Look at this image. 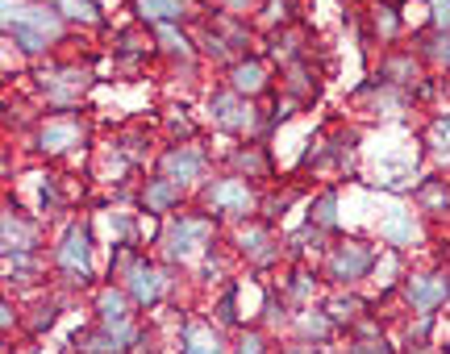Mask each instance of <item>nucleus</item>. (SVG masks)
<instances>
[{"label":"nucleus","instance_id":"nucleus-3","mask_svg":"<svg viewBox=\"0 0 450 354\" xmlns=\"http://www.w3.org/2000/svg\"><path fill=\"white\" fill-rule=\"evenodd\" d=\"M330 267H334V280H359V275L371 267V250L351 242V246H342V250L334 255V263H330Z\"/></svg>","mask_w":450,"mask_h":354},{"label":"nucleus","instance_id":"nucleus-4","mask_svg":"<svg viewBox=\"0 0 450 354\" xmlns=\"http://www.w3.org/2000/svg\"><path fill=\"white\" fill-rule=\"evenodd\" d=\"M209 204L213 209H234V213H246L250 209V188L242 179H221L213 192H209Z\"/></svg>","mask_w":450,"mask_h":354},{"label":"nucleus","instance_id":"nucleus-2","mask_svg":"<svg viewBox=\"0 0 450 354\" xmlns=\"http://www.w3.org/2000/svg\"><path fill=\"white\" fill-rule=\"evenodd\" d=\"M163 171L179 184V179H196L200 171H204V154L200 150H192V146H179V150H171L167 159H163Z\"/></svg>","mask_w":450,"mask_h":354},{"label":"nucleus","instance_id":"nucleus-13","mask_svg":"<svg viewBox=\"0 0 450 354\" xmlns=\"http://www.w3.org/2000/svg\"><path fill=\"white\" fill-rule=\"evenodd\" d=\"M100 313H104V321L121 325V321H125V300H121L117 292H104V296H100Z\"/></svg>","mask_w":450,"mask_h":354},{"label":"nucleus","instance_id":"nucleus-5","mask_svg":"<svg viewBox=\"0 0 450 354\" xmlns=\"http://www.w3.org/2000/svg\"><path fill=\"white\" fill-rule=\"evenodd\" d=\"M58 263L71 275H88V234L83 230H71L67 234V242L58 246Z\"/></svg>","mask_w":450,"mask_h":354},{"label":"nucleus","instance_id":"nucleus-15","mask_svg":"<svg viewBox=\"0 0 450 354\" xmlns=\"http://www.w3.org/2000/svg\"><path fill=\"white\" fill-rule=\"evenodd\" d=\"M63 8H67V17H79V21H96V8H92V0H63Z\"/></svg>","mask_w":450,"mask_h":354},{"label":"nucleus","instance_id":"nucleus-19","mask_svg":"<svg viewBox=\"0 0 450 354\" xmlns=\"http://www.w3.org/2000/svg\"><path fill=\"white\" fill-rule=\"evenodd\" d=\"M163 42H167L171 50H184V38H175V29H171V25H163Z\"/></svg>","mask_w":450,"mask_h":354},{"label":"nucleus","instance_id":"nucleus-17","mask_svg":"<svg viewBox=\"0 0 450 354\" xmlns=\"http://www.w3.org/2000/svg\"><path fill=\"white\" fill-rule=\"evenodd\" d=\"M434 21L438 25H450V0H434Z\"/></svg>","mask_w":450,"mask_h":354},{"label":"nucleus","instance_id":"nucleus-21","mask_svg":"<svg viewBox=\"0 0 450 354\" xmlns=\"http://www.w3.org/2000/svg\"><path fill=\"white\" fill-rule=\"evenodd\" d=\"M238 354H259V338H246V342H242V351Z\"/></svg>","mask_w":450,"mask_h":354},{"label":"nucleus","instance_id":"nucleus-14","mask_svg":"<svg viewBox=\"0 0 450 354\" xmlns=\"http://www.w3.org/2000/svg\"><path fill=\"white\" fill-rule=\"evenodd\" d=\"M13 38H17V42H21L25 50H42V42H46V38H42L38 29H25V25H13Z\"/></svg>","mask_w":450,"mask_h":354},{"label":"nucleus","instance_id":"nucleus-7","mask_svg":"<svg viewBox=\"0 0 450 354\" xmlns=\"http://www.w3.org/2000/svg\"><path fill=\"white\" fill-rule=\"evenodd\" d=\"M213 117H217L221 125H246L250 108H246L238 96H213Z\"/></svg>","mask_w":450,"mask_h":354},{"label":"nucleus","instance_id":"nucleus-10","mask_svg":"<svg viewBox=\"0 0 450 354\" xmlns=\"http://www.w3.org/2000/svg\"><path fill=\"white\" fill-rule=\"evenodd\" d=\"M175 200H179V184H175V179H159V184L146 188V204H150V209H167V204H175Z\"/></svg>","mask_w":450,"mask_h":354},{"label":"nucleus","instance_id":"nucleus-6","mask_svg":"<svg viewBox=\"0 0 450 354\" xmlns=\"http://www.w3.org/2000/svg\"><path fill=\"white\" fill-rule=\"evenodd\" d=\"M409 300H413V309L417 313H430V309H438L442 300H447V280H413L409 284Z\"/></svg>","mask_w":450,"mask_h":354},{"label":"nucleus","instance_id":"nucleus-18","mask_svg":"<svg viewBox=\"0 0 450 354\" xmlns=\"http://www.w3.org/2000/svg\"><path fill=\"white\" fill-rule=\"evenodd\" d=\"M317 217H321V225H334V196L321 200V213H317Z\"/></svg>","mask_w":450,"mask_h":354},{"label":"nucleus","instance_id":"nucleus-9","mask_svg":"<svg viewBox=\"0 0 450 354\" xmlns=\"http://www.w3.org/2000/svg\"><path fill=\"white\" fill-rule=\"evenodd\" d=\"M267 83V71L259 67V63H242V67H234V88L238 92H259Z\"/></svg>","mask_w":450,"mask_h":354},{"label":"nucleus","instance_id":"nucleus-20","mask_svg":"<svg viewBox=\"0 0 450 354\" xmlns=\"http://www.w3.org/2000/svg\"><path fill=\"white\" fill-rule=\"evenodd\" d=\"M184 354H221V351H217V342H213V346H209V342H192Z\"/></svg>","mask_w":450,"mask_h":354},{"label":"nucleus","instance_id":"nucleus-16","mask_svg":"<svg viewBox=\"0 0 450 354\" xmlns=\"http://www.w3.org/2000/svg\"><path fill=\"white\" fill-rule=\"evenodd\" d=\"M434 134H438V150L450 159V117H447V121H438V129H434Z\"/></svg>","mask_w":450,"mask_h":354},{"label":"nucleus","instance_id":"nucleus-22","mask_svg":"<svg viewBox=\"0 0 450 354\" xmlns=\"http://www.w3.org/2000/svg\"><path fill=\"white\" fill-rule=\"evenodd\" d=\"M225 4H250V0H225Z\"/></svg>","mask_w":450,"mask_h":354},{"label":"nucleus","instance_id":"nucleus-11","mask_svg":"<svg viewBox=\"0 0 450 354\" xmlns=\"http://www.w3.org/2000/svg\"><path fill=\"white\" fill-rule=\"evenodd\" d=\"M129 288H134V296H138L142 305H146V300H154V296H159V271H150V267H138Z\"/></svg>","mask_w":450,"mask_h":354},{"label":"nucleus","instance_id":"nucleus-12","mask_svg":"<svg viewBox=\"0 0 450 354\" xmlns=\"http://www.w3.org/2000/svg\"><path fill=\"white\" fill-rule=\"evenodd\" d=\"M146 17H159V21H171L184 13V0H138Z\"/></svg>","mask_w":450,"mask_h":354},{"label":"nucleus","instance_id":"nucleus-8","mask_svg":"<svg viewBox=\"0 0 450 354\" xmlns=\"http://www.w3.org/2000/svg\"><path fill=\"white\" fill-rule=\"evenodd\" d=\"M75 138H79V129H75L71 121H50V125L42 129V146H46V150H67Z\"/></svg>","mask_w":450,"mask_h":354},{"label":"nucleus","instance_id":"nucleus-1","mask_svg":"<svg viewBox=\"0 0 450 354\" xmlns=\"http://www.w3.org/2000/svg\"><path fill=\"white\" fill-rule=\"evenodd\" d=\"M209 238H213V225H209V221H179V225H171V234H167V255H171V259H188V255H196Z\"/></svg>","mask_w":450,"mask_h":354}]
</instances>
